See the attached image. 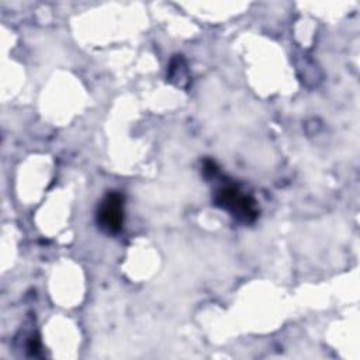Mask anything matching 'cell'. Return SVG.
<instances>
[{"mask_svg": "<svg viewBox=\"0 0 360 360\" xmlns=\"http://www.w3.org/2000/svg\"><path fill=\"white\" fill-rule=\"evenodd\" d=\"M214 201L222 210H226L235 218L252 222L257 217L256 202L248 194H243L236 186H222L215 191Z\"/></svg>", "mask_w": 360, "mask_h": 360, "instance_id": "obj_1", "label": "cell"}, {"mask_svg": "<svg viewBox=\"0 0 360 360\" xmlns=\"http://www.w3.org/2000/svg\"><path fill=\"white\" fill-rule=\"evenodd\" d=\"M98 226L107 233H117L124 224V198L118 191H110L100 201L96 212Z\"/></svg>", "mask_w": 360, "mask_h": 360, "instance_id": "obj_2", "label": "cell"}]
</instances>
